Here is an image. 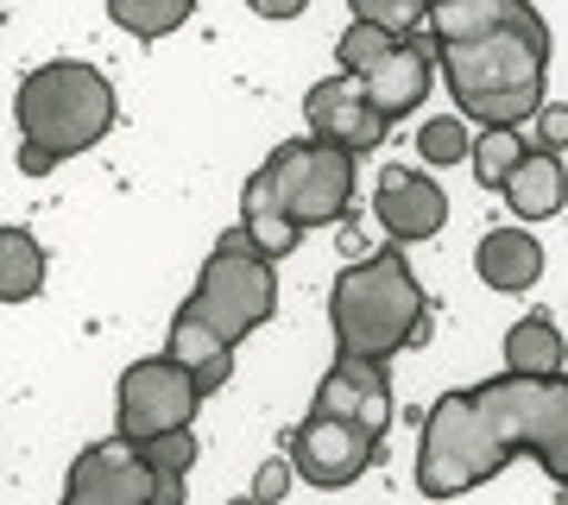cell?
Returning <instances> with one entry per match:
<instances>
[{"label": "cell", "mask_w": 568, "mask_h": 505, "mask_svg": "<svg viewBox=\"0 0 568 505\" xmlns=\"http://www.w3.org/2000/svg\"><path fill=\"white\" fill-rule=\"evenodd\" d=\"M562 329H556V316L549 310H530V316H518V323L506 329V373H530V380H556L562 373Z\"/></svg>", "instance_id": "18"}, {"label": "cell", "mask_w": 568, "mask_h": 505, "mask_svg": "<svg viewBox=\"0 0 568 505\" xmlns=\"http://www.w3.org/2000/svg\"><path fill=\"white\" fill-rule=\"evenodd\" d=\"M246 7H253L260 20H297V13H304L310 0H246Z\"/></svg>", "instance_id": "30"}, {"label": "cell", "mask_w": 568, "mask_h": 505, "mask_svg": "<svg viewBox=\"0 0 568 505\" xmlns=\"http://www.w3.org/2000/svg\"><path fill=\"white\" fill-rule=\"evenodd\" d=\"M152 462L133 436H108V443H89L63 481V499L58 505H152Z\"/></svg>", "instance_id": "8"}, {"label": "cell", "mask_w": 568, "mask_h": 505, "mask_svg": "<svg viewBox=\"0 0 568 505\" xmlns=\"http://www.w3.org/2000/svg\"><path fill=\"white\" fill-rule=\"evenodd\" d=\"M530 145L518 140V127H480V145H474V183L480 190H506L511 171L525 164Z\"/></svg>", "instance_id": "21"}, {"label": "cell", "mask_w": 568, "mask_h": 505, "mask_svg": "<svg viewBox=\"0 0 568 505\" xmlns=\"http://www.w3.org/2000/svg\"><path fill=\"white\" fill-rule=\"evenodd\" d=\"M347 196H354V152L328 140H284L246 178L241 215H284L297 228H328L342 222Z\"/></svg>", "instance_id": "5"}, {"label": "cell", "mask_w": 568, "mask_h": 505, "mask_svg": "<svg viewBox=\"0 0 568 505\" xmlns=\"http://www.w3.org/2000/svg\"><path fill=\"white\" fill-rule=\"evenodd\" d=\"M544 467L556 486H568V380H506L443 392L424 411V436H417V493L424 499H462L480 481H493L506 462Z\"/></svg>", "instance_id": "1"}, {"label": "cell", "mask_w": 568, "mask_h": 505, "mask_svg": "<svg viewBox=\"0 0 568 505\" xmlns=\"http://www.w3.org/2000/svg\"><path fill=\"white\" fill-rule=\"evenodd\" d=\"M392 44H398V39H392L386 26H366V20H354V26L342 32V39H335V58H342V70H347V77H366V70H379V63L392 58Z\"/></svg>", "instance_id": "22"}, {"label": "cell", "mask_w": 568, "mask_h": 505, "mask_svg": "<svg viewBox=\"0 0 568 505\" xmlns=\"http://www.w3.org/2000/svg\"><path fill=\"white\" fill-rule=\"evenodd\" d=\"M26 171V178H44V171H51V164H58V152H51V145H39V140H26L20 145V159H13Z\"/></svg>", "instance_id": "29"}, {"label": "cell", "mask_w": 568, "mask_h": 505, "mask_svg": "<svg viewBox=\"0 0 568 505\" xmlns=\"http://www.w3.org/2000/svg\"><path fill=\"white\" fill-rule=\"evenodd\" d=\"M316 411L323 417H342V424L366 430L386 443L392 430V380H386V361H354V354H335V366L323 373L316 385Z\"/></svg>", "instance_id": "11"}, {"label": "cell", "mask_w": 568, "mask_h": 505, "mask_svg": "<svg viewBox=\"0 0 568 505\" xmlns=\"http://www.w3.org/2000/svg\"><path fill=\"white\" fill-rule=\"evenodd\" d=\"M379 455V436H366V430L342 424V417H323V411H310L297 436H291V462L304 474L310 486H347L361 481L366 467Z\"/></svg>", "instance_id": "9"}, {"label": "cell", "mask_w": 568, "mask_h": 505, "mask_svg": "<svg viewBox=\"0 0 568 505\" xmlns=\"http://www.w3.org/2000/svg\"><path fill=\"white\" fill-rule=\"evenodd\" d=\"M417 152L429 164H462V159H474V140H467V127L455 114H436V121L417 127Z\"/></svg>", "instance_id": "24"}, {"label": "cell", "mask_w": 568, "mask_h": 505, "mask_svg": "<svg viewBox=\"0 0 568 505\" xmlns=\"http://www.w3.org/2000/svg\"><path fill=\"white\" fill-rule=\"evenodd\" d=\"M347 7H354V20L386 26L392 39H410L429 20V0H347Z\"/></svg>", "instance_id": "23"}, {"label": "cell", "mask_w": 568, "mask_h": 505, "mask_svg": "<svg viewBox=\"0 0 568 505\" xmlns=\"http://www.w3.org/2000/svg\"><path fill=\"white\" fill-rule=\"evenodd\" d=\"M487 32H530L549 39L544 13L530 0H429V39L455 44V39H487Z\"/></svg>", "instance_id": "13"}, {"label": "cell", "mask_w": 568, "mask_h": 505, "mask_svg": "<svg viewBox=\"0 0 568 505\" xmlns=\"http://www.w3.org/2000/svg\"><path fill=\"white\" fill-rule=\"evenodd\" d=\"M436 63L448 77V95L462 101V114H474L480 127L537 121V108H544L549 39H530V32L455 39V44H436Z\"/></svg>", "instance_id": "3"}, {"label": "cell", "mask_w": 568, "mask_h": 505, "mask_svg": "<svg viewBox=\"0 0 568 505\" xmlns=\"http://www.w3.org/2000/svg\"><path fill=\"white\" fill-rule=\"evenodd\" d=\"M196 13V0H108V20L133 39H164Z\"/></svg>", "instance_id": "20"}, {"label": "cell", "mask_w": 568, "mask_h": 505, "mask_svg": "<svg viewBox=\"0 0 568 505\" xmlns=\"http://www.w3.org/2000/svg\"><path fill=\"white\" fill-rule=\"evenodd\" d=\"M474 272L487 291H530L544 279V246L530 241V228H493L474 246Z\"/></svg>", "instance_id": "16"}, {"label": "cell", "mask_w": 568, "mask_h": 505, "mask_svg": "<svg viewBox=\"0 0 568 505\" xmlns=\"http://www.w3.org/2000/svg\"><path fill=\"white\" fill-rule=\"evenodd\" d=\"M227 505H260V499H253V493H246V499H227Z\"/></svg>", "instance_id": "32"}, {"label": "cell", "mask_w": 568, "mask_h": 505, "mask_svg": "<svg viewBox=\"0 0 568 505\" xmlns=\"http://www.w3.org/2000/svg\"><path fill=\"white\" fill-rule=\"evenodd\" d=\"M114 114H121L114 82H108L95 63H77V58L39 63V70L20 82V95H13V121H20V133L26 140H39V145H51L58 159L89 152L95 140H108Z\"/></svg>", "instance_id": "4"}, {"label": "cell", "mask_w": 568, "mask_h": 505, "mask_svg": "<svg viewBox=\"0 0 568 505\" xmlns=\"http://www.w3.org/2000/svg\"><path fill=\"white\" fill-rule=\"evenodd\" d=\"M203 404V385L190 366H178L171 354H152V361H133L114 385V430L133 436V443H152V436H171V430H190Z\"/></svg>", "instance_id": "7"}, {"label": "cell", "mask_w": 568, "mask_h": 505, "mask_svg": "<svg viewBox=\"0 0 568 505\" xmlns=\"http://www.w3.org/2000/svg\"><path fill=\"white\" fill-rule=\"evenodd\" d=\"M152 505H183V474H159L152 481Z\"/></svg>", "instance_id": "31"}, {"label": "cell", "mask_w": 568, "mask_h": 505, "mask_svg": "<svg viewBox=\"0 0 568 505\" xmlns=\"http://www.w3.org/2000/svg\"><path fill=\"white\" fill-rule=\"evenodd\" d=\"M291 474H297V462H291V455H272V462H260V474H253V499H260V505H278L284 493H291Z\"/></svg>", "instance_id": "27"}, {"label": "cell", "mask_w": 568, "mask_h": 505, "mask_svg": "<svg viewBox=\"0 0 568 505\" xmlns=\"http://www.w3.org/2000/svg\"><path fill=\"white\" fill-rule=\"evenodd\" d=\"M361 89H366V101H373L386 121L410 114V108L429 95V44H424V32H410V39L392 44V58L379 63V70H366Z\"/></svg>", "instance_id": "14"}, {"label": "cell", "mask_w": 568, "mask_h": 505, "mask_svg": "<svg viewBox=\"0 0 568 505\" xmlns=\"http://www.w3.org/2000/svg\"><path fill=\"white\" fill-rule=\"evenodd\" d=\"M164 354H171L178 366H190V373H196L203 398H209V392H222L227 373H234V342H227V335L209 323V316H196L190 303L178 310V323H171V342H164Z\"/></svg>", "instance_id": "15"}, {"label": "cell", "mask_w": 568, "mask_h": 505, "mask_svg": "<svg viewBox=\"0 0 568 505\" xmlns=\"http://www.w3.org/2000/svg\"><path fill=\"white\" fill-rule=\"evenodd\" d=\"M145 448V462H152V474H190L196 467V436L190 430H171V436H152V443H140Z\"/></svg>", "instance_id": "25"}, {"label": "cell", "mask_w": 568, "mask_h": 505, "mask_svg": "<svg viewBox=\"0 0 568 505\" xmlns=\"http://www.w3.org/2000/svg\"><path fill=\"white\" fill-rule=\"evenodd\" d=\"M530 127H537V145H544V152H562V145H568V108H562V101H544Z\"/></svg>", "instance_id": "28"}, {"label": "cell", "mask_w": 568, "mask_h": 505, "mask_svg": "<svg viewBox=\"0 0 568 505\" xmlns=\"http://www.w3.org/2000/svg\"><path fill=\"white\" fill-rule=\"evenodd\" d=\"M373 209H379V228H386L392 241H429V234L448 222V196L424 178V171H405V164H386V171H379Z\"/></svg>", "instance_id": "12"}, {"label": "cell", "mask_w": 568, "mask_h": 505, "mask_svg": "<svg viewBox=\"0 0 568 505\" xmlns=\"http://www.w3.org/2000/svg\"><path fill=\"white\" fill-rule=\"evenodd\" d=\"M304 121H310V140H328L342 152H379L386 145V114L366 101V89L354 77H328L304 95Z\"/></svg>", "instance_id": "10"}, {"label": "cell", "mask_w": 568, "mask_h": 505, "mask_svg": "<svg viewBox=\"0 0 568 505\" xmlns=\"http://www.w3.org/2000/svg\"><path fill=\"white\" fill-rule=\"evenodd\" d=\"M424 284L410 272V260L398 253V241L379 246L373 260H354L328 291V323H335V354L354 361H386L405 342L424 335Z\"/></svg>", "instance_id": "2"}, {"label": "cell", "mask_w": 568, "mask_h": 505, "mask_svg": "<svg viewBox=\"0 0 568 505\" xmlns=\"http://www.w3.org/2000/svg\"><path fill=\"white\" fill-rule=\"evenodd\" d=\"M44 284V246L26 228H0V303L39 297Z\"/></svg>", "instance_id": "19"}, {"label": "cell", "mask_w": 568, "mask_h": 505, "mask_svg": "<svg viewBox=\"0 0 568 505\" xmlns=\"http://www.w3.org/2000/svg\"><path fill=\"white\" fill-rule=\"evenodd\" d=\"M246 234H253V246H260L265 260L278 265L284 253H297V241H304V228L297 222H284V215H241Z\"/></svg>", "instance_id": "26"}, {"label": "cell", "mask_w": 568, "mask_h": 505, "mask_svg": "<svg viewBox=\"0 0 568 505\" xmlns=\"http://www.w3.org/2000/svg\"><path fill=\"white\" fill-rule=\"evenodd\" d=\"M190 310L209 316L234 347H241L260 323H272V310H278V265L253 246L246 222H234L222 241H215L203 279H196V291H190Z\"/></svg>", "instance_id": "6"}, {"label": "cell", "mask_w": 568, "mask_h": 505, "mask_svg": "<svg viewBox=\"0 0 568 505\" xmlns=\"http://www.w3.org/2000/svg\"><path fill=\"white\" fill-rule=\"evenodd\" d=\"M506 202L525 215V222H549L556 209L568 202V171H562V159L556 152H525V164L511 171V183H506Z\"/></svg>", "instance_id": "17"}]
</instances>
